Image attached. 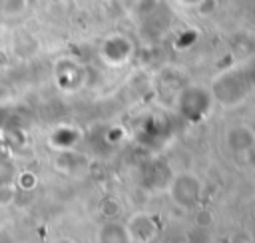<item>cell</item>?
<instances>
[{
    "label": "cell",
    "mask_w": 255,
    "mask_h": 243,
    "mask_svg": "<svg viewBox=\"0 0 255 243\" xmlns=\"http://www.w3.org/2000/svg\"><path fill=\"white\" fill-rule=\"evenodd\" d=\"M14 201H16V187H14V183L0 185V207H8Z\"/></svg>",
    "instance_id": "6da1fadb"
}]
</instances>
